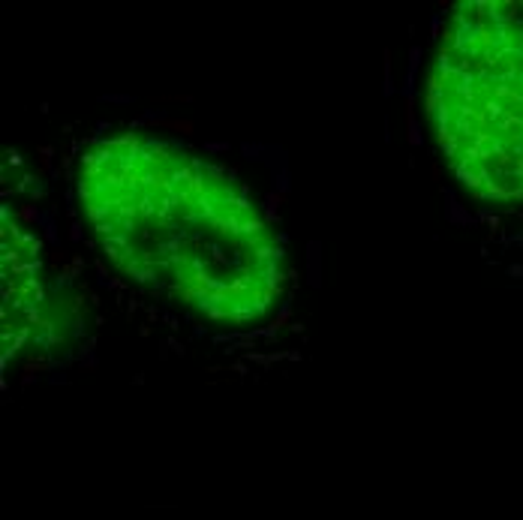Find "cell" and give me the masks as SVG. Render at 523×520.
<instances>
[{"label": "cell", "mask_w": 523, "mask_h": 520, "mask_svg": "<svg viewBox=\"0 0 523 520\" xmlns=\"http://www.w3.org/2000/svg\"><path fill=\"white\" fill-rule=\"evenodd\" d=\"M78 196L108 259L153 292L235 325L280 298V241L214 162L123 132L81 153Z\"/></svg>", "instance_id": "6da1fadb"}, {"label": "cell", "mask_w": 523, "mask_h": 520, "mask_svg": "<svg viewBox=\"0 0 523 520\" xmlns=\"http://www.w3.org/2000/svg\"><path fill=\"white\" fill-rule=\"evenodd\" d=\"M427 114L466 190L523 199V3L457 6L427 75Z\"/></svg>", "instance_id": "7a4b0ae2"}, {"label": "cell", "mask_w": 523, "mask_h": 520, "mask_svg": "<svg viewBox=\"0 0 523 520\" xmlns=\"http://www.w3.org/2000/svg\"><path fill=\"white\" fill-rule=\"evenodd\" d=\"M511 277H523V265H514V268H511Z\"/></svg>", "instance_id": "3957f363"}]
</instances>
